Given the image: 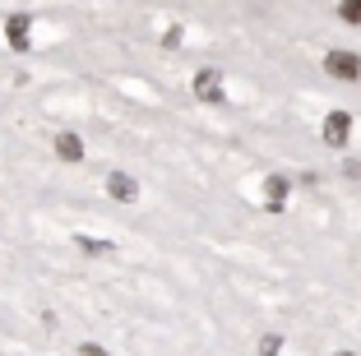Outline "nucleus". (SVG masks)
<instances>
[{
	"instance_id": "nucleus-9",
	"label": "nucleus",
	"mask_w": 361,
	"mask_h": 356,
	"mask_svg": "<svg viewBox=\"0 0 361 356\" xmlns=\"http://www.w3.org/2000/svg\"><path fill=\"white\" fill-rule=\"evenodd\" d=\"M338 19H348V23H361V0H348V5H338Z\"/></svg>"
},
{
	"instance_id": "nucleus-3",
	"label": "nucleus",
	"mask_w": 361,
	"mask_h": 356,
	"mask_svg": "<svg viewBox=\"0 0 361 356\" xmlns=\"http://www.w3.org/2000/svg\"><path fill=\"white\" fill-rule=\"evenodd\" d=\"M324 70H329L334 79H361V61L352 51H329L324 56Z\"/></svg>"
},
{
	"instance_id": "nucleus-1",
	"label": "nucleus",
	"mask_w": 361,
	"mask_h": 356,
	"mask_svg": "<svg viewBox=\"0 0 361 356\" xmlns=\"http://www.w3.org/2000/svg\"><path fill=\"white\" fill-rule=\"evenodd\" d=\"M348 139H352V116L348 111H329V116H324V144L343 148Z\"/></svg>"
},
{
	"instance_id": "nucleus-6",
	"label": "nucleus",
	"mask_w": 361,
	"mask_h": 356,
	"mask_svg": "<svg viewBox=\"0 0 361 356\" xmlns=\"http://www.w3.org/2000/svg\"><path fill=\"white\" fill-rule=\"evenodd\" d=\"M283 200H287V180L283 176H269L264 180V209L278 213V209H283Z\"/></svg>"
},
{
	"instance_id": "nucleus-2",
	"label": "nucleus",
	"mask_w": 361,
	"mask_h": 356,
	"mask_svg": "<svg viewBox=\"0 0 361 356\" xmlns=\"http://www.w3.org/2000/svg\"><path fill=\"white\" fill-rule=\"evenodd\" d=\"M106 195L121 200V204H135L139 200V180L126 176V171H106Z\"/></svg>"
},
{
	"instance_id": "nucleus-7",
	"label": "nucleus",
	"mask_w": 361,
	"mask_h": 356,
	"mask_svg": "<svg viewBox=\"0 0 361 356\" xmlns=\"http://www.w3.org/2000/svg\"><path fill=\"white\" fill-rule=\"evenodd\" d=\"M5 32H10V42L19 47V51H23V47H28V19H23V14H14V19L5 23Z\"/></svg>"
},
{
	"instance_id": "nucleus-11",
	"label": "nucleus",
	"mask_w": 361,
	"mask_h": 356,
	"mask_svg": "<svg viewBox=\"0 0 361 356\" xmlns=\"http://www.w3.org/2000/svg\"><path fill=\"white\" fill-rule=\"evenodd\" d=\"M79 356H106V352H102V347H93V343H84V347H79Z\"/></svg>"
},
{
	"instance_id": "nucleus-8",
	"label": "nucleus",
	"mask_w": 361,
	"mask_h": 356,
	"mask_svg": "<svg viewBox=\"0 0 361 356\" xmlns=\"http://www.w3.org/2000/svg\"><path fill=\"white\" fill-rule=\"evenodd\" d=\"M278 352H283V338H278V333H264V338H259V356H278Z\"/></svg>"
},
{
	"instance_id": "nucleus-5",
	"label": "nucleus",
	"mask_w": 361,
	"mask_h": 356,
	"mask_svg": "<svg viewBox=\"0 0 361 356\" xmlns=\"http://www.w3.org/2000/svg\"><path fill=\"white\" fill-rule=\"evenodd\" d=\"M56 157H61V162H79V157H84V139L61 130V135H56Z\"/></svg>"
},
{
	"instance_id": "nucleus-10",
	"label": "nucleus",
	"mask_w": 361,
	"mask_h": 356,
	"mask_svg": "<svg viewBox=\"0 0 361 356\" xmlns=\"http://www.w3.org/2000/svg\"><path fill=\"white\" fill-rule=\"evenodd\" d=\"M75 245H84L88 254H106V250H111V241H93V236H79Z\"/></svg>"
},
{
	"instance_id": "nucleus-12",
	"label": "nucleus",
	"mask_w": 361,
	"mask_h": 356,
	"mask_svg": "<svg viewBox=\"0 0 361 356\" xmlns=\"http://www.w3.org/2000/svg\"><path fill=\"white\" fill-rule=\"evenodd\" d=\"M338 356H352V352H338Z\"/></svg>"
},
{
	"instance_id": "nucleus-4",
	"label": "nucleus",
	"mask_w": 361,
	"mask_h": 356,
	"mask_svg": "<svg viewBox=\"0 0 361 356\" xmlns=\"http://www.w3.org/2000/svg\"><path fill=\"white\" fill-rule=\"evenodd\" d=\"M195 97H204V102H223V74L218 70H200L195 74Z\"/></svg>"
}]
</instances>
